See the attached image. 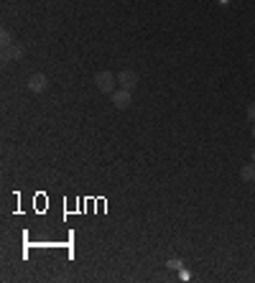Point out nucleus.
Wrapping results in <instances>:
<instances>
[{
	"instance_id": "f257e3e1",
	"label": "nucleus",
	"mask_w": 255,
	"mask_h": 283,
	"mask_svg": "<svg viewBox=\"0 0 255 283\" xmlns=\"http://www.w3.org/2000/svg\"><path fill=\"white\" fill-rule=\"evenodd\" d=\"M95 84H97L100 92L112 95V92H115V87H117V77H115L112 71L105 69V71H97V74H95Z\"/></svg>"
},
{
	"instance_id": "f03ea898",
	"label": "nucleus",
	"mask_w": 255,
	"mask_h": 283,
	"mask_svg": "<svg viewBox=\"0 0 255 283\" xmlns=\"http://www.w3.org/2000/svg\"><path fill=\"white\" fill-rule=\"evenodd\" d=\"M117 87H123V89H136L138 87V74L133 71V69H123V71H117Z\"/></svg>"
},
{
	"instance_id": "7ed1b4c3",
	"label": "nucleus",
	"mask_w": 255,
	"mask_h": 283,
	"mask_svg": "<svg viewBox=\"0 0 255 283\" xmlns=\"http://www.w3.org/2000/svg\"><path fill=\"white\" fill-rule=\"evenodd\" d=\"M110 100H112V105H115L117 110H128V107H130V102H133L130 89H123V87H117L115 92L110 95Z\"/></svg>"
},
{
	"instance_id": "20e7f679",
	"label": "nucleus",
	"mask_w": 255,
	"mask_h": 283,
	"mask_svg": "<svg viewBox=\"0 0 255 283\" xmlns=\"http://www.w3.org/2000/svg\"><path fill=\"white\" fill-rule=\"evenodd\" d=\"M28 89H31V92H36V95L46 92V89H49L46 74H31V79H28Z\"/></svg>"
},
{
	"instance_id": "39448f33",
	"label": "nucleus",
	"mask_w": 255,
	"mask_h": 283,
	"mask_svg": "<svg viewBox=\"0 0 255 283\" xmlns=\"http://www.w3.org/2000/svg\"><path fill=\"white\" fill-rule=\"evenodd\" d=\"M21 59H23V46H21L18 41L3 49V64H8V62H21Z\"/></svg>"
},
{
	"instance_id": "423d86ee",
	"label": "nucleus",
	"mask_w": 255,
	"mask_h": 283,
	"mask_svg": "<svg viewBox=\"0 0 255 283\" xmlns=\"http://www.w3.org/2000/svg\"><path fill=\"white\" fill-rule=\"evenodd\" d=\"M240 178H243L245 184H253L255 181V163H245V166L240 169Z\"/></svg>"
},
{
	"instance_id": "0eeeda50",
	"label": "nucleus",
	"mask_w": 255,
	"mask_h": 283,
	"mask_svg": "<svg viewBox=\"0 0 255 283\" xmlns=\"http://www.w3.org/2000/svg\"><path fill=\"white\" fill-rule=\"evenodd\" d=\"M0 43H3V49L10 46V43H16V41H13V34L8 31V28H3V31H0Z\"/></svg>"
},
{
	"instance_id": "6e6552de",
	"label": "nucleus",
	"mask_w": 255,
	"mask_h": 283,
	"mask_svg": "<svg viewBox=\"0 0 255 283\" xmlns=\"http://www.w3.org/2000/svg\"><path fill=\"white\" fill-rule=\"evenodd\" d=\"M182 265H184V263L179 260V258H169V260H166V268H169V271H182Z\"/></svg>"
},
{
	"instance_id": "1a4fd4ad",
	"label": "nucleus",
	"mask_w": 255,
	"mask_h": 283,
	"mask_svg": "<svg viewBox=\"0 0 255 283\" xmlns=\"http://www.w3.org/2000/svg\"><path fill=\"white\" fill-rule=\"evenodd\" d=\"M245 112H248V117H250V120H255V102H250Z\"/></svg>"
},
{
	"instance_id": "9d476101",
	"label": "nucleus",
	"mask_w": 255,
	"mask_h": 283,
	"mask_svg": "<svg viewBox=\"0 0 255 283\" xmlns=\"http://www.w3.org/2000/svg\"><path fill=\"white\" fill-rule=\"evenodd\" d=\"M253 138H255V120H253Z\"/></svg>"
},
{
	"instance_id": "9b49d317",
	"label": "nucleus",
	"mask_w": 255,
	"mask_h": 283,
	"mask_svg": "<svg viewBox=\"0 0 255 283\" xmlns=\"http://www.w3.org/2000/svg\"><path fill=\"white\" fill-rule=\"evenodd\" d=\"M253 163H255V148H253Z\"/></svg>"
}]
</instances>
